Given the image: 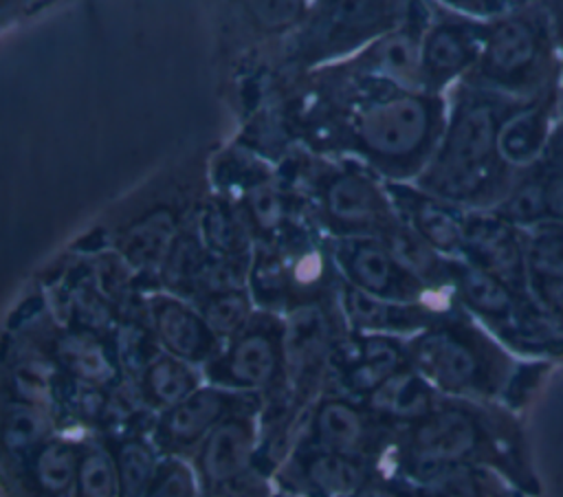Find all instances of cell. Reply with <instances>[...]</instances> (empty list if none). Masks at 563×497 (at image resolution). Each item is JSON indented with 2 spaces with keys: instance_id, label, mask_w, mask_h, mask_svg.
Wrapping results in <instances>:
<instances>
[{
  "instance_id": "1",
  "label": "cell",
  "mask_w": 563,
  "mask_h": 497,
  "mask_svg": "<svg viewBox=\"0 0 563 497\" xmlns=\"http://www.w3.org/2000/svg\"><path fill=\"white\" fill-rule=\"evenodd\" d=\"M523 103L528 101L466 84L431 167V189L446 200L495 209L512 185L499 158V132Z\"/></svg>"
},
{
  "instance_id": "2",
  "label": "cell",
  "mask_w": 563,
  "mask_h": 497,
  "mask_svg": "<svg viewBox=\"0 0 563 497\" xmlns=\"http://www.w3.org/2000/svg\"><path fill=\"white\" fill-rule=\"evenodd\" d=\"M396 446L398 477L411 486L444 468L475 466V462H495L512 475H526L519 435L510 420L462 400H442L424 420L402 429Z\"/></svg>"
},
{
  "instance_id": "3",
  "label": "cell",
  "mask_w": 563,
  "mask_h": 497,
  "mask_svg": "<svg viewBox=\"0 0 563 497\" xmlns=\"http://www.w3.org/2000/svg\"><path fill=\"white\" fill-rule=\"evenodd\" d=\"M468 84L521 101L563 84V53L543 2H517L486 22L482 55Z\"/></svg>"
},
{
  "instance_id": "4",
  "label": "cell",
  "mask_w": 563,
  "mask_h": 497,
  "mask_svg": "<svg viewBox=\"0 0 563 497\" xmlns=\"http://www.w3.org/2000/svg\"><path fill=\"white\" fill-rule=\"evenodd\" d=\"M413 367L440 394L457 398H495L510 394L521 378L512 358L484 332L466 323L422 332L407 347Z\"/></svg>"
},
{
  "instance_id": "5",
  "label": "cell",
  "mask_w": 563,
  "mask_h": 497,
  "mask_svg": "<svg viewBox=\"0 0 563 497\" xmlns=\"http://www.w3.org/2000/svg\"><path fill=\"white\" fill-rule=\"evenodd\" d=\"M255 411L249 407L229 416L196 451L200 497H273L264 479L253 475L260 449Z\"/></svg>"
},
{
  "instance_id": "6",
  "label": "cell",
  "mask_w": 563,
  "mask_h": 497,
  "mask_svg": "<svg viewBox=\"0 0 563 497\" xmlns=\"http://www.w3.org/2000/svg\"><path fill=\"white\" fill-rule=\"evenodd\" d=\"M249 407H257L255 394L200 385L185 400L161 413L154 427V444L158 451L176 457L189 451L196 453L218 424Z\"/></svg>"
},
{
  "instance_id": "7",
  "label": "cell",
  "mask_w": 563,
  "mask_h": 497,
  "mask_svg": "<svg viewBox=\"0 0 563 497\" xmlns=\"http://www.w3.org/2000/svg\"><path fill=\"white\" fill-rule=\"evenodd\" d=\"M361 143L385 158L416 154L433 128V103L418 95H391L372 101L356 114Z\"/></svg>"
},
{
  "instance_id": "8",
  "label": "cell",
  "mask_w": 563,
  "mask_h": 497,
  "mask_svg": "<svg viewBox=\"0 0 563 497\" xmlns=\"http://www.w3.org/2000/svg\"><path fill=\"white\" fill-rule=\"evenodd\" d=\"M462 257L497 277L515 292L532 297L528 288L526 231L510 224L493 209L466 211Z\"/></svg>"
},
{
  "instance_id": "9",
  "label": "cell",
  "mask_w": 563,
  "mask_h": 497,
  "mask_svg": "<svg viewBox=\"0 0 563 497\" xmlns=\"http://www.w3.org/2000/svg\"><path fill=\"white\" fill-rule=\"evenodd\" d=\"M387 429L389 427L383 424L365 405L354 402L350 396L336 394L323 398L314 407L303 446L369 462V457L385 446Z\"/></svg>"
},
{
  "instance_id": "10",
  "label": "cell",
  "mask_w": 563,
  "mask_h": 497,
  "mask_svg": "<svg viewBox=\"0 0 563 497\" xmlns=\"http://www.w3.org/2000/svg\"><path fill=\"white\" fill-rule=\"evenodd\" d=\"M284 372V336L264 328L242 332L231 345L207 363V378L211 385L257 394L268 389Z\"/></svg>"
},
{
  "instance_id": "11",
  "label": "cell",
  "mask_w": 563,
  "mask_h": 497,
  "mask_svg": "<svg viewBox=\"0 0 563 497\" xmlns=\"http://www.w3.org/2000/svg\"><path fill=\"white\" fill-rule=\"evenodd\" d=\"M374 475L372 462L303 446L279 473L282 490L295 497H350Z\"/></svg>"
},
{
  "instance_id": "12",
  "label": "cell",
  "mask_w": 563,
  "mask_h": 497,
  "mask_svg": "<svg viewBox=\"0 0 563 497\" xmlns=\"http://www.w3.org/2000/svg\"><path fill=\"white\" fill-rule=\"evenodd\" d=\"M563 112V84L512 112L499 132V158L508 176L530 169L548 150Z\"/></svg>"
},
{
  "instance_id": "13",
  "label": "cell",
  "mask_w": 563,
  "mask_h": 497,
  "mask_svg": "<svg viewBox=\"0 0 563 497\" xmlns=\"http://www.w3.org/2000/svg\"><path fill=\"white\" fill-rule=\"evenodd\" d=\"M332 376L343 396L367 398L389 376L409 365L407 350L389 336H361L341 343L330 354Z\"/></svg>"
},
{
  "instance_id": "14",
  "label": "cell",
  "mask_w": 563,
  "mask_h": 497,
  "mask_svg": "<svg viewBox=\"0 0 563 497\" xmlns=\"http://www.w3.org/2000/svg\"><path fill=\"white\" fill-rule=\"evenodd\" d=\"M528 288L563 334V222L545 220L526 231Z\"/></svg>"
},
{
  "instance_id": "15",
  "label": "cell",
  "mask_w": 563,
  "mask_h": 497,
  "mask_svg": "<svg viewBox=\"0 0 563 497\" xmlns=\"http://www.w3.org/2000/svg\"><path fill=\"white\" fill-rule=\"evenodd\" d=\"M84 442L51 438L31 455L15 460L20 475L13 497H73Z\"/></svg>"
},
{
  "instance_id": "16",
  "label": "cell",
  "mask_w": 563,
  "mask_h": 497,
  "mask_svg": "<svg viewBox=\"0 0 563 497\" xmlns=\"http://www.w3.org/2000/svg\"><path fill=\"white\" fill-rule=\"evenodd\" d=\"M440 402V391L409 365L363 398V405L389 429L413 427L435 411Z\"/></svg>"
},
{
  "instance_id": "17",
  "label": "cell",
  "mask_w": 563,
  "mask_h": 497,
  "mask_svg": "<svg viewBox=\"0 0 563 497\" xmlns=\"http://www.w3.org/2000/svg\"><path fill=\"white\" fill-rule=\"evenodd\" d=\"M156 336L167 354L194 365L218 356V336L205 319L176 299H156L152 306Z\"/></svg>"
},
{
  "instance_id": "18",
  "label": "cell",
  "mask_w": 563,
  "mask_h": 497,
  "mask_svg": "<svg viewBox=\"0 0 563 497\" xmlns=\"http://www.w3.org/2000/svg\"><path fill=\"white\" fill-rule=\"evenodd\" d=\"M486 22H442L424 40L422 66L438 79H451L475 68L482 55Z\"/></svg>"
},
{
  "instance_id": "19",
  "label": "cell",
  "mask_w": 563,
  "mask_h": 497,
  "mask_svg": "<svg viewBox=\"0 0 563 497\" xmlns=\"http://www.w3.org/2000/svg\"><path fill=\"white\" fill-rule=\"evenodd\" d=\"M55 361L64 374L81 385L108 389L119 380V361L90 332H70L55 343Z\"/></svg>"
},
{
  "instance_id": "20",
  "label": "cell",
  "mask_w": 563,
  "mask_h": 497,
  "mask_svg": "<svg viewBox=\"0 0 563 497\" xmlns=\"http://www.w3.org/2000/svg\"><path fill=\"white\" fill-rule=\"evenodd\" d=\"M409 216L413 233L420 235L433 251L453 257L464 255L466 213H457L444 200L413 194V198H409Z\"/></svg>"
},
{
  "instance_id": "21",
  "label": "cell",
  "mask_w": 563,
  "mask_h": 497,
  "mask_svg": "<svg viewBox=\"0 0 563 497\" xmlns=\"http://www.w3.org/2000/svg\"><path fill=\"white\" fill-rule=\"evenodd\" d=\"M139 398L161 413L194 394L200 383L194 367L172 354H161L136 380Z\"/></svg>"
},
{
  "instance_id": "22",
  "label": "cell",
  "mask_w": 563,
  "mask_h": 497,
  "mask_svg": "<svg viewBox=\"0 0 563 497\" xmlns=\"http://www.w3.org/2000/svg\"><path fill=\"white\" fill-rule=\"evenodd\" d=\"M55 416L51 409L9 400L2 416V444L11 460H22L53 438Z\"/></svg>"
},
{
  "instance_id": "23",
  "label": "cell",
  "mask_w": 563,
  "mask_h": 497,
  "mask_svg": "<svg viewBox=\"0 0 563 497\" xmlns=\"http://www.w3.org/2000/svg\"><path fill=\"white\" fill-rule=\"evenodd\" d=\"M493 211L523 231L550 220L545 172L541 158L530 169L515 176L508 194Z\"/></svg>"
},
{
  "instance_id": "24",
  "label": "cell",
  "mask_w": 563,
  "mask_h": 497,
  "mask_svg": "<svg viewBox=\"0 0 563 497\" xmlns=\"http://www.w3.org/2000/svg\"><path fill=\"white\" fill-rule=\"evenodd\" d=\"M341 259H343V266L347 268V275L358 288L376 297L387 295L394 288L398 268L394 264L391 253L380 244L367 242V240L347 242L341 248Z\"/></svg>"
},
{
  "instance_id": "25",
  "label": "cell",
  "mask_w": 563,
  "mask_h": 497,
  "mask_svg": "<svg viewBox=\"0 0 563 497\" xmlns=\"http://www.w3.org/2000/svg\"><path fill=\"white\" fill-rule=\"evenodd\" d=\"M174 233L176 227L172 213L158 209L125 231L121 255L136 268H152L167 255Z\"/></svg>"
},
{
  "instance_id": "26",
  "label": "cell",
  "mask_w": 563,
  "mask_h": 497,
  "mask_svg": "<svg viewBox=\"0 0 563 497\" xmlns=\"http://www.w3.org/2000/svg\"><path fill=\"white\" fill-rule=\"evenodd\" d=\"M119 471V497H145L158 468V449L141 435H128L112 449Z\"/></svg>"
},
{
  "instance_id": "27",
  "label": "cell",
  "mask_w": 563,
  "mask_h": 497,
  "mask_svg": "<svg viewBox=\"0 0 563 497\" xmlns=\"http://www.w3.org/2000/svg\"><path fill=\"white\" fill-rule=\"evenodd\" d=\"M68 385H62L55 365L44 358H22L9 372L11 400L31 402L51 409L64 398Z\"/></svg>"
},
{
  "instance_id": "28",
  "label": "cell",
  "mask_w": 563,
  "mask_h": 497,
  "mask_svg": "<svg viewBox=\"0 0 563 497\" xmlns=\"http://www.w3.org/2000/svg\"><path fill=\"white\" fill-rule=\"evenodd\" d=\"M73 497H119V471L108 444L84 442Z\"/></svg>"
},
{
  "instance_id": "29",
  "label": "cell",
  "mask_w": 563,
  "mask_h": 497,
  "mask_svg": "<svg viewBox=\"0 0 563 497\" xmlns=\"http://www.w3.org/2000/svg\"><path fill=\"white\" fill-rule=\"evenodd\" d=\"M330 213L350 224H363L376 218L378 213V196L374 187L354 174L339 176L325 196Z\"/></svg>"
},
{
  "instance_id": "30",
  "label": "cell",
  "mask_w": 563,
  "mask_h": 497,
  "mask_svg": "<svg viewBox=\"0 0 563 497\" xmlns=\"http://www.w3.org/2000/svg\"><path fill=\"white\" fill-rule=\"evenodd\" d=\"M343 308L347 319L365 330H400L411 323L416 325V317L411 312L387 303L358 286H350L345 290Z\"/></svg>"
},
{
  "instance_id": "31",
  "label": "cell",
  "mask_w": 563,
  "mask_h": 497,
  "mask_svg": "<svg viewBox=\"0 0 563 497\" xmlns=\"http://www.w3.org/2000/svg\"><path fill=\"white\" fill-rule=\"evenodd\" d=\"M372 66L396 79H411L422 68V51L409 33H389L369 51Z\"/></svg>"
},
{
  "instance_id": "32",
  "label": "cell",
  "mask_w": 563,
  "mask_h": 497,
  "mask_svg": "<svg viewBox=\"0 0 563 497\" xmlns=\"http://www.w3.org/2000/svg\"><path fill=\"white\" fill-rule=\"evenodd\" d=\"M202 319L218 339H233L242 334L249 319V297L238 288L216 292L202 308Z\"/></svg>"
},
{
  "instance_id": "33",
  "label": "cell",
  "mask_w": 563,
  "mask_h": 497,
  "mask_svg": "<svg viewBox=\"0 0 563 497\" xmlns=\"http://www.w3.org/2000/svg\"><path fill=\"white\" fill-rule=\"evenodd\" d=\"M145 497H200L198 477L191 464L183 457L165 455L158 462L152 484L147 486Z\"/></svg>"
},
{
  "instance_id": "34",
  "label": "cell",
  "mask_w": 563,
  "mask_h": 497,
  "mask_svg": "<svg viewBox=\"0 0 563 497\" xmlns=\"http://www.w3.org/2000/svg\"><path fill=\"white\" fill-rule=\"evenodd\" d=\"M391 257L407 270H411L413 275L422 277V279H433L440 277L442 273V262L435 255V251L416 233L409 231H398L394 233L391 240V248H389Z\"/></svg>"
},
{
  "instance_id": "35",
  "label": "cell",
  "mask_w": 563,
  "mask_h": 497,
  "mask_svg": "<svg viewBox=\"0 0 563 497\" xmlns=\"http://www.w3.org/2000/svg\"><path fill=\"white\" fill-rule=\"evenodd\" d=\"M541 165L545 172V194H548L550 220L563 222V112L554 128L550 145L541 156Z\"/></svg>"
},
{
  "instance_id": "36",
  "label": "cell",
  "mask_w": 563,
  "mask_h": 497,
  "mask_svg": "<svg viewBox=\"0 0 563 497\" xmlns=\"http://www.w3.org/2000/svg\"><path fill=\"white\" fill-rule=\"evenodd\" d=\"M350 497H416V488L400 479L398 475L387 477L380 473H374L354 495Z\"/></svg>"
},
{
  "instance_id": "37",
  "label": "cell",
  "mask_w": 563,
  "mask_h": 497,
  "mask_svg": "<svg viewBox=\"0 0 563 497\" xmlns=\"http://www.w3.org/2000/svg\"><path fill=\"white\" fill-rule=\"evenodd\" d=\"M251 211L264 229H273L282 220V200L271 187H257L251 191Z\"/></svg>"
},
{
  "instance_id": "38",
  "label": "cell",
  "mask_w": 563,
  "mask_h": 497,
  "mask_svg": "<svg viewBox=\"0 0 563 497\" xmlns=\"http://www.w3.org/2000/svg\"><path fill=\"white\" fill-rule=\"evenodd\" d=\"M251 9L260 18V22L268 26L286 24L299 13L297 2H260V4H251Z\"/></svg>"
},
{
  "instance_id": "39",
  "label": "cell",
  "mask_w": 563,
  "mask_h": 497,
  "mask_svg": "<svg viewBox=\"0 0 563 497\" xmlns=\"http://www.w3.org/2000/svg\"><path fill=\"white\" fill-rule=\"evenodd\" d=\"M543 4L548 9V13H550V20H552V26H554V35H556L559 48L563 53V0H545Z\"/></svg>"
},
{
  "instance_id": "40",
  "label": "cell",
  "mask_w": 563,
  "mask_h": 497,
  "mask_svg": "<svg viewBox=\"0 0 563 497\" xmlns=\"http://www.w3.org/2000/svg\"><path fill=\"white\" fill-rule=\"evenodd\" d=\"M273 497H295V495H290V493H284V490H279V493H275Z\"/></svg>"
}]
</instances>
